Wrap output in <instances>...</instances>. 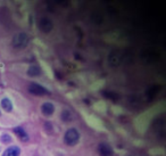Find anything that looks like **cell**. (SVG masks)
Masks as SVG:
<instances>
[{
  "label": "cell",
  "instance_id": "1",
  "mask_svg": "<svg viewBox=\"0 0 166 156\" xmlns=\"http://www.w3.org/2000/svg\"><path fill=\"white\" fill-rule=\"evenodd\" d=\"M80 140V133L76 129H68L64 135V143L67 146H75Z\"/></svg>",
  "mask_w": 166,
  "mask_h": 156
},
{
  "label": "cell",
  "instance_id": "2",
  "mask_svg": "<svg viewBox=\"0 0 166 156\" xmlns=\"http://www.w3.org/2000/svg\"><path fill=\"white\" fill-rule=\"evenodd\" d=\"M29 43V37L26 33L24 32H21V33H17L14 35L13 38V46L17 49H23L27 46Z\"/></svg>",
  "mask_w": 166,
  "mask_h": 156
},
{
  "label": "cell",
  "instance_id": "3",
  "mask_svg": "<svg viewBox=\"0 0 166 156\" xmlns=\"http://www.w3.org/2000/svg\"><path fill=\"white\" fill-rule=\"evenodd\" d=\"M29 91L35 96H43V95L50 93V91L48 89H46L44 87H42L41 84H38V83H31L29 85Z\"/></svg>",
  "mask_w": 166,
  "mask_h": 156
},
{
  "label": "cell",
  "instance_id": "4",
  "mask_svg": "<svg viewBox=\"0 0 166 156\" xmlns=\"http://www.w3.org/2000/svg\"><path fill=\"white\" fill-rule=\"evenodd\" d=\"M98 152L100 156H113L114 155V149L112 148V146L109 144L106 143H101L98 146Z\"/></svg>",
  "mask_w": 166,
  "mask_h": 156
},
{
  "label": "cell",
  "instance_id": "5",
  "mask_svg": "<svg viewBox=\"0 0 166 156\" xmlns=\"http://www.w3.org/2000/svg\"><path fill=\"white\" fill-rule=\"evenodd\" d=\"M39 29L43 33H49L52 30V22L47 17H42L39 21Z\"/></svg>",
  "mask_w": 166,
  "mask_h": 156
},
{
  "label": "cell",
  "instance_id": "6",
  "mask_svg": "<svg viewBox=\"0 0 166 156\" xmlns=\"http://www.w3.org/2000/svg\"><path fill=\"white\" fill-rule=\"evenodd\" d=\"M41 112H42V114L46 115V116L52 115L54 112H55V106H54V104H51V103H49V101L42 104V106H41Z\"/></svg>",
  "mask_w": 166,
  "mask_h": 156
},
{
  "label": "cell",
  "instance_id": "7",
  "mask_svg": "<svg viewBox=\"0 0 166 156\" xmlns=\"http://www.w3.org/2000/svg\"><path fill=\"white\" fill-rule=\"evenodd\" d=\"M19 154H21V149L17 146H11V147H8L2 153V156H19Z\"/></svg>",
  "mask_w": 166,
  "mask_h": 156
},
{
  "label": "cell",
  "instance_id": "8",
  "mask_svg": "<svg viewBox=\"0 0 166 156\" xmlns=\"http://www.w3.org/2000/svg\"><path fill=\"white\" fill-rule=\"evenodd\" d=\"M14 132L17 135V137H18L22 141H27V140H29V135L24 131L23 128H21V127L15 128V129H14Z\"/></svg>",
  "mask_w": 166,
  "mask_h": 156
},
{
  "label": "cell",
  "instance_id": "9",
  "mask_svg": "<svg viewBox=\"0 0 166 156\" xmlns=\"http://www.w3.org/2000/svg\"><path fill=\"white\" fill-rule=\"evenodd\" d=\"M27 74H29L30 77H32V78L39 77V75L41 74V69H40L39 66H37V65H32V66L29 67V70H27Z\"/></svg>",
  "mask_w": 166,
  "mask_h": 156
},
{
  "label": "cell",
  "instance_id": "10",
  "mask_svg": "<svg viewBox=\"0 0 166 156\" xmlns=\"http://www.w3.org/2000/svg\"><path fill=\"white\" fill-rule=\"evenodd\" d=\"M1 107H2L3 111H6L8 113L11 112L13 111V103H11V100L9 98H3L1 100Z\"/></svg>",
  "mask_w": 166,
  "mask_h": 156
},
{
  "label": "cell",
  "instance_id": "11",
  "mask_svg": "<svg viewBox=\"0 0 166 156\" xmlns=\"http://www.w3.org/2000/svg\"><path fill=\"white\" fill-rule=\"evenodd\" d=\"M1 141L3 143V144H10L11 141H13V139H11V137L8 135V133H3L2 136H1Z\"/></svg>",
  "mask_w": 166,
  "mask_h": 156
},
{
  "label": "cell",
  "instance_id": "12",
  "mask_svg": "<svg viewBox=\"0 0 166 156\" xmlns=\"http://www.w3.org/2000/svg\"><path fill=\"white\" fill-rule=\"evenodd\" d=\"M62 119H63L64 121H71V120H72V114H71L68 111H64V112L62 113Z\"/></svg>",
  "mask_w": 166,
  "mask_h": 156
},
{
  "label": "cell",
  "instance_id": "13",
  "mask_svg": "<svg viewBox=\"0 0 166 156\" xmlns=\"http://www.w3.org/2000/svg\"><path fill=\"white\" fill-rule=\"evenodd\" d=\"M104 95H105V96H106L108 99H115L114 97H116V99H117V95H115V93H113V92L110 93V92H107V91H105V92H104Z\"/></svg>",
  "mask_w": 166,
  "mask_h": 156
}]
</instances>
